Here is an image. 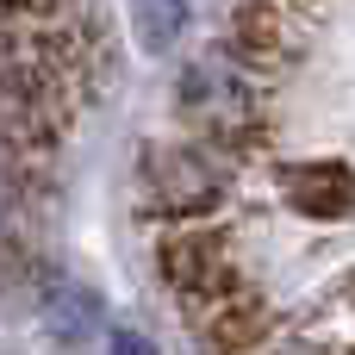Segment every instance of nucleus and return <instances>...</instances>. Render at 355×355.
Masks as SVG:
<instances>
[{"label": "nucleus", "mask_w": 355, "mask_h": 355, "mask_svg": "<svg viewBox=\"0 0 355 355\" xmlns=\"http://www.w3.org/2000/svg\"><path fill=\"white\" fill-rule=\"evenodd\" d=\"M355 225V206L324 225V231H349ZM293 337V355H355V256H343V268L331 275V287L318 293V306L287 331Z\"/></svg>", "instance_id": "obj_1"}, {"label": "nucleus", "mask_w": 355, "mask_h": 355, "mask_svg": "<svg viewBox=\"0 0 355 355\" xmlns=\"http://www.w3.org/2000/svg\"><path fill=\"white\" fill-rule=\"evenodd\" d=\"M181 31V0H137V37L150 50H162Z\"/></svg>", "instance_id": "obj_2"}]
</instances>
